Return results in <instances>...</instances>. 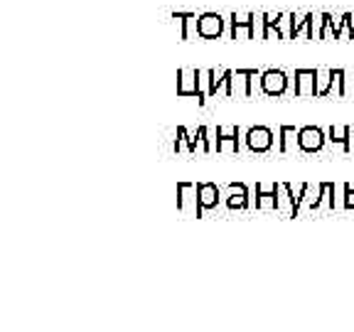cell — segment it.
Listing matches in <instances>:
<instances>
[{"mask_svg":"<svg viewBox=\"0 0 354 332\" xmlns=\"http://www.w3.org/2000/svg\"><path fill=\"white\" fill-rule=\"evenodd\" d=\"M259 84L266 96H283L290 89V79H288V74L283 69H266V72H261Z\"/></svg>","mask_w":354,"mask_h":332,"instance_id":"5b68a950","label":"cell"},{"mask_svg":"<svg viewBox=\"0 0 354 332\" xmlns=\"http://www.w3.org/2000/svg\"><path fill=\"white\" fill-rule=\"evenodd\" d=\"M177 96H192L199 106H205L207 94V72L202 69H177Z\"/></svg>","mask_w":354,"mask_h":332,"instance_id":"6da1fadb","label":"cell"},{"mask_svg":"<svg viewBox=\"0 0 354 332\" xmlns=\"http://www.w3.org/2000/svg\"><path fill=\"white\" fill-rule=\"evenodd\" d=\"M339 207L347 212L354 210V185L352 183H344L342 185V199H339Z\"/></svg>","mask_w":354,"mask_h":332,"instance_id":"603a6c76","label":"cell"},{"mask_svg":"<svg viewBox=\"0 0 354 332\" xmlns=\"http://www.w3.org/2000/svg\"><path fill=\"white\" fill-rule=\"evenodd\" d=\"M327 143V131L317 126H303L298 131V150L300 153H320Z\"/></svg>","mask_w":354,"mask_h":332,"instance_id":"30bf717a","label":"cell"},{"mask_svg":"<svg viewBox=\"0 0 354 332\" xmlns=\"http://www.w3.org/2000/svg\"><path fill=\"white\" fill-rule=\"evenodd\" d=\"M259 17L261 15H256V12H232L229 15V35H232V39H239L241 35H246V39L259 37V33H256Z\"/></svg>","mask_w":354,"mask_h":332,"instance_id":"277c9868","label":"cell"},{"mask_svg":"<svg viewBox=\"0 0 354 332\" xmlns=\"http://www.w3.org/2000/svg\"><path fill=\"white\" fill-rule=\"evenodd\" d=\"M327 140L332 145H339L344 153L354 150V128L352 126H330L327 128Z\"/></svg>","mask_w":354,"mask_h":332,"instance_id":"2e32d148","label":"cell"},{"mask_svg":"<svg viewBox=\"0 0 354 332\" xmlns=\"http://www.w3.org/2000/svg\"><path fill=\"white\" fill-rule=\"evenodd\" d=\"M214 145H212L209 138V128L207 126H199L197 131L192 133V138H189V155H197V153H212Z\"/></svg>","mask_w":354,"mask_h":332,"instance_id":"ac0fdd59","label":"cell"},{"mask_svg":"<svg viewBox=\"0 0 354 332\" xmlns=\"http://www.w3.org/2000/svg\"><path fill=\"white\" fill-rule=\"evenodd\" d=\"M310 187H313L310 183H281V207H278V212H286L290 219L300 216L305 202H308Z\"/></svg>","mask_w":354,"mask_h":332,"instance_id":"7a4b0ae2","label":"cell"},{"mask_svg":"<svg viewBox=\"0 0 354 332\" xmlns=\"http://www.w3.org/2000/svg\"><path fill=\"white\" fill-rule=\"evenodd\" d=\"M177 212H183V214H194L199 219V202H197V183H177Z\"/></svg>","mask_w":354,"mask_h":332,"instance_id":"9c48e42d","label":"cell"},{"mask_svg":"<svg viewBox=\"0 0 354 332\" xmlns=\"http://www.w3.org/2000/svg\"><path fill=\"white\" fill-rule=\"evenodd\" d=\"M229 69H207V94L209 99H214L221 89L227 86Z\"/></svg>","mask_w":354,"mask_h":332,"instance_id":"d6986e66","label":"cell"},{"mask_svg":"<svg viewBox=\"0 0 354 332\" xmlns=\"http://www.w3.org/2000/svg\"><path fill=\"white\" fill-rule=\"evenodd\" d=\"M332 96V72L330 69H320V77H317V99H325Z\"/></svg>","mask_w":354,"mask_h":332,"instance_id":"7402d4cb","label":"cell"},{"mask_svg":"<svg viewBox=\"0 0 354 332\" xmlns=\"http://www.w3.org/2000/svg\"><path fill=\"white\" fill-rule=\"evenodd\" d=\"M243 143H246V148L251 153L263 155V153H271L273 145L278 143V138L273 136V131L268 126H251L243 133Z\"/></svg>","mask_w":354,"mask_h":332,"instance_id":"3957f363","label":"cell"},{"mask_svg":"<svg viewBox=\"0 0 354 332\" xmlns=\"http://www.w3.org/2000/svg\"><path fill=\"white\" fill-rule=\"evenodd\" d=\"M241 128L239 126H216L214 150L216 153H239L241 150Z\"/></svg>","mask_w":354,"mask_h":332,"instance_id":"8992f818","label":"cell"},{"mask_svg":"<svg viewBox=\"0 0 354 332\" xmlns=\"http://www.w3.org/2000/svg\"><path fill=\"white\" fill-rule=\"evenodd\" d=\"M256 210H276L281 207V183H256L254 187Z\"/></svg>","mask_w":354,"mask_h":332,"instance_id":"52a82bcc","label":"cell"},{"mask_svg":"<svg viewBox=\"0 0 354 332\" xmlns=\"http://www.w3.org/2000/svg\"><path fill=\"white\" fill-rule=\"evenodd\" d=\"M224 207L229 212H243L251 207V190L246 183H229L224 192Z\"/></svg>","mask_w":354,"mask_h":332,"instance_id":"ba28073f","label":"cell"},{"mask_svg":"<svg viewBox=\"0 0 354 332\" xmlns=\"http://www.w3.org/2000/svg\"><path fill=\"white\" fill-rule=\"evenodd\" d=\"M344 17V35H347V39H354V15L352 12H342Z\"/></svg>","mask_w":354,"mask_h":332,"instance_id":"cb8c5ba5","label":"cell"},{"mask_svg":"<svg viewBox=\"0 0 354 332\" xmlns=\"http://www.w3.org/2000/svg\"><path fill=\"white\" fill-rule=\"evenodd\" d=\"M298 131L300 128L290 126V123H283V126H278V153H293L295 148H298Z\"/></svg>","mask_w":354,"mask_h":332,"instance_id":"e0dca14e","label":"cell"},{"mask_svg":"<svg viewBox=\"0 0 354 332\" xmlns=\"http://www.w3.org/2000/svg\"><path fill=\"white\" fill-rule=\"evenodd\" d=\"M172 20L180 22V37H183V42H189V39L199 37V33H197V20H199V15H197V12L175 10V12H172Z\"/></svg>","mask_w":354,"mask_h":332,"instance_id":"9a60e30c","label":"cell"},{"mask_svg":"<svg viewBox=\"0 0 354 332\" xmlns=\"http://www.w3.org/2000/svg\"><path fill=\"white\" fill-rule=\"evenodd\" d=\"M259 69H236L234 72V96H254V79H259Z\"/></svg>","mask_w":354,"mask_h":332,"instance_id":"5bb4252c","label":"cell"},{"mask_svg":"<svg viewBox=\"0 0 354 332\" xmlns=\"http://www.w3.org/2000/svg\"><path fill=\"white\" fill-rule=\"evenodd\" d=\"M332 72V94L337 96V99H342L344 94H347V74H344V69H330Z\"/></svg>","mask_w":354,"mask_h":332,"instance_id":"44dd1931","label":"cell"},{"mask_svg":"<svg viewBox=\"0 0 354 332\" xmlns=\"http://www.w3.org/2000/svg\"><path fill=\"white\" fill-rule=\"evenodd\" d=\"M189 138H192V133H189L185 126H177L172 150H175V153H183V150H185V153H189Z\"/></svg>","mask_w":354,"mask_h":332,"instance_id":"ffe728a7","label":"cell"},{"mask_svg":"<svg viewBox=\"0 0 354 332\" xmlns=\"http://www.w3.org/2000/svg\"><path fill=\"white\" fill-rule=\"evenodd\" d=\"M317 77L320 69H295V84L293 94L295 96H315L317 99Z\"/></svg>","mask_w":354,"mask_h":332,"instance_id":"4fadbf2b","label":"cell"},{"mask_svg":"<svg viewBox=\"0 0 354 332\" xmlns=\"http://www.w3.org/2000/svg\"><path fill=\"white\" fill-rule=\"evenodd\" d=\"M197 202H199V214L205 216V212H212L224 202V192L216 183H197Z\"/></svg>","mask_w":354,"mask_h":332,"instance_id":"7c38bea8","label":"cell"},{"mask_svg":"<svg viewBox=\"0 0 354 332\" xmlns=\"http://www.w3.org/2000/svg\"><path fill=\"white\" fill-rule=\"evenodd\" d=\"M227 22L219 12H199V20H197V33L202 39H219L224 35V28H227Z\"/></svg>","mask_w":354,"mask_h":332,"instance_id":"8fae6325","label":"cell"}]
</instances>
